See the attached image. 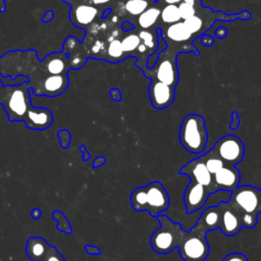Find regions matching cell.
Listing matches in <instances>:
<instances>
[{
    "instance_id": "obj_1",
    "label": "cell",
    "mask_w": 261,
    "mask_h": 261,
    "mask_svg": "<svg viewBox=\"0 0 261 261\" xmlns=\"http://www.w3.org/2000/svg\"><path fill=\"white\" fill-rule=\"evenodd\" d=\"M169 196L160 181H152L135 189L130 194V204L136 211H147L157 217L169 207Z\"/></svg>"
},
{
    "instance_id": "obj_2",
    "label": "cell",
    "mask_w": 261,
    "mask_h": 261,
    "mask_svg": "<svg viewBox=\"0 0 261 261\" xmlns=\"http://www.w3.org/2000/svg\"><path fill=\"white\" fill-rule=\"evenodd\" d=\"M31 86L29 82L16 86H3L0 88V104L4 107L8 120L24 121L28 111L32 108Z\"/></svg>"
},
{
    "instance_id": "obj_3",
    "label": "cell",
    "mask_w": 261,
    "mask_h": 261,
    "mask_svg": "<svg viewBox=\"0 0 261 261\" xmlns=\"http://www.w3.org/2000/svg\"><path fill=\"white\" fill-rule=\"evenodd\" d=\"M208 133L204 118L199 114H188L180 122L179 142L180 145L193 154H201L206 148Z\"/></svg>"
},
{
    "instance_id": "obj_4",
    "label": "cell",
    "mask_w": 261,
    "mask_h": 261,
    "mask_svg": "<svg viewBox=\"0 0 261 261\" xmlns=\"http://www.w3.org/2000/svg\"><path fill=\"white\" fill-rule=\"evenodd\" d=\"M208 229L198 220L190 231L182 229L177 245L180 257L185 261H204L209 254V245L206 241Z\"/></svg>"
},
{
    "instance_id": "obj_5",
    "label": "cell",
    "mask_w": 261,
    "mask_h": 261,
    "mask_svg": "<svg viewBox=\"0 0 261 261\" xmlns=\"http://www.w3.org/2000/svg\"><path fill=\"white\" fill-rule=\"evenodd\" d=\"M160 227L151 236L150 244L158 254H167L173 251L179 242L182 228L178 223L171 221L167 216H157Z\"/></svg>"
},
{
    "instance_id": "obj_6",
    "label": "cell",
    "mask_w": 261,
    "mask_h": 261,
    "mask_svg": "<svg viewBox=\"0 0 261 261\" xmlns=\"http://www.w3.org/2000/svg\"><path fill=\"white\" fill-rule=\"evenodd\" d=\"M210 152L219 157L225 165L234 166L240 163L245 156V146L243 141L233 135H227L220 138Z\"/></svg>"
},
{
    "instance_id": "obj_7",
    "label": "cell",
    "mask_w": 261,
    "mask_h": 261,
    "mask_svg": "<svg viewBox=\"0 0 261 261\" xmlns=\"http://www.w3.org/2000/svg\"><path fill=\"white\" fill-rule=\"evenodd\" d=\"M70 6L69 20L70 22L84 31H87L98 17L102 18L103 11L92 3L84 0H62Z\"/></svg>"
},
{
    "instance_id": "obj_8",
    "label": "cell",
    "mask_w": 261,
    "mask_h": 261,
    "mask_svg": "<svg viewBox=\"0 0 261 261\" xmlns=\"http://www.w3.org/2000/svg\"><path fill=\"white\" fill-rule=\"evenodd\" d=\"M241 212L258 215L260 211V193L253 186H239L234 189L229 200Z\"/></svg>"
},
{
    "instance_id": "obj_9",
    "label": "cell",
    "mask_w": 261,
    "mask_h": 261,
    "mask_svg": "<svg viewBox=\"0 0 261 261\" xmlns=\"http://www.w3.org/2000/svg\"><path fill=\"white\" fill-rule=\"evenodd\" d=\"M69 80L67 74H47L36 83L31 90L36 96L57 97L68 87Z\"/></svg>"
},
{
    "instance_id": "obj_10",
    "label": "cell",
    "mask_w": 261,
    "mask_h": 261,
    "mask_svg": "<svg viewBox=\"0 0 261 261\" xmlns=\"http://www.w3.org/2000/svg\"><path fill=\"white\" fill-rule=\"evenodd\" d=\"M179 174H187L192 181L204 186L209 194L214 193L213 189V175L207 169L202 155L190 162H188L179 170Z\"/></svg>"
},
{
    "instance_id": "obj_11",
    "label": "cell",
    "mask_w": 261,
    "mask_h": 261,
    "mask_svg": "<svg viewBox=\"0 0 261 261\" xmlns=\"http://www.w3.org/2000/svg\"><path fill=\"white\" fill-rule=\"evenodd\" d=\"M221 214L220 229L226 237L236 236L243 227L240 217V210L229 201H221L218 204Z\"/></svg>"
},
{
    "instance_id": "obj_12",
    "label": "cell",
    "mask_w": 261,
    "mask_h": 261,
    "mask_svg": "<svg viewBox=\"0 0 261 261\" xmlns=\"http://www.w3.org/2000/svg\"><path fill=\"white\" fill-rule=\"evenodd\" d=\"M209 195L208 190L204 186L191 180L184 192V203L187 213H194L203 208Z\"/></svg>"
},
{
    "instance_id": "obj_13",
    "label": "cell",
    "mask_w": 261,
    "mask_h": 261,
    "mask_svg": "<svg viewBox=\"0 0 261 261\" xmlns=\"http://www.w3.org/2000/svg\"><path fill=\"white\" fill-rule=\"evenodd\" d=\"M175 97V89L166 84L153 80L149 86V98L156 109L169 107Z\"/></svg>"
},
{
    "instance_id": "obj_14",
    "label": "cell",
    "mask_w": 261,
    "mask_h": 261,
    "mask_svg": "<svg viewBox=\"0 0 261 261\" xmlns=\"http://www.w3.org/2000/svg\"><path fill=\"white\" fill-rule=\"evenodd\" d=\"M241 175L237 167L224 165L216 173L213 174L214 193L218 191L232 192L240 186Z\"/></svg>"
},
{
    "instance_id": "obj_15",
    "label": "cell",
    "mask_w": 261,
    "mask_h": 261,
    "mask_svg": "<svg viewBox=\"0 0 261 261\" xmlns=\"http://www.w3.org/2000/svg\"><path fill=\"white\" fill-rule=\"evenodd\" d=\"M62 51L68 57L70 69H79L83 67L89 56L83 43L73 36H69L64 40Z\"/></svg>"
},
{
    "instance_id": "obj_16",
    "label": "cell",
    "mask_w": 261,
    "mask_h": 261,
    "mask_svg": "<svg viewBox=\"0 0 261 261\" xmlns=\"http://www.w3.org/2000/svg\"><path fill=\"white\" fill-rule=\"evenodd\" d=\"M53 122V114L51 110L45 107H34L28 111L24 123L27 127L35 130H44Z\"/></svg>"
},
{
    "instance_id": "obj_17",
    "label": "cell",
    "mask_w": 261,
    "mask_h": 261,
    "mask_svg": "<svg viewBox=\"0 0 261 261\" xmlns=\"http://www.w3.org/2000/svg\"><path fill=\"white\" fill-rule=\"evenodd\" d=\"M40 63L43 70L48 74H67L70 69L68 57L63 51L48 54Z\"/></svg>"
},
{
    "instance_id": "obj_18",
    "label": "cell",
    "mask_w": 261,
    "mask_h": 261,
    "mask_svg": "<svg viewBox=\"0 0 261 261\" xmlns=\"http://www.w3.org/2000/svg\"><path fill=\"white\" fill-rule=\"evenodd\" d=\"M155 77L156 81L175 88L178 81L176 66H174V63L169 59L160 61L155 71Z\"/></svg>"
},
{
    "instance_id": "obj_19",
    "label": "cell",
    "mask_w": 261,
    "mask_h": 261,
    "mask_svg": "<svg viewBox=\"0 0 261 261\" xmlns=\"http://www.w3.org/2000/svg\"><path fill=\"white\" fill-rule=\"evenodd\" d=\"M50 245L41 237H31L27 241L25 253L32 261H42Z\"/></svg>"
},
{
    "instance_id": "obj_20",
    "label": "cell",
    "mask_w": 261,
    "mask_h": 261,
    "mask_svg": "<svg viewBox=\"0 0 261 261\" xmlns=\"http://www.w3.org/2000/svg\"><path fill=\"white\" fill-rule=\"evenodd\" d=\"M220 220H221V214H220V209H219L218 205L211 206V207L205 209L199 218V221L208 230H214L216 228H219Z\"/></svg>"
},
{
    "instance_id": "obj_21",
    "label": "cell",
    "mask_w": 261,
    "mask_h": 261,
    "mask_svg": "<svg viewBox=\"0 0 261 261\" xmlns=\"http://www.w3.org/2000/svg\"><path fill=\"white\" fill-rule=\"evenodd\" d=\"M166 36L170 41L179 43L188 41L192 37V34L184 21H177L175 23H171L166 29Z\"/></svg>"
},
{
    "instance_id": "obj_22",
    "label": "cell",
    "mask_w": 261,
    "mask_h": 261,
    "mask_svg": "<svg viewBox=\"0 0 261 261\" xmlns=\"http://www.w3.org/2000/svg\"><path fill=\"white\" fill-rule=\"evenodd\" d=\"M160 16V10L157 7H148L144 12H142L138 17L139 25L147 30L155 24Z\"/></svg>"
},
{
    "instance_id": "obj_23",
    "label": "cell",
    "mask_w": 261,
    "mask_h": 261,
    "mask_svg": "<svg viewBox=\"0 0 261 261\" xmlns=\"http://www.w3.org/2000/svg\"><path fill=\"white\" fill-rule=\"evenodd\" d=\"M160 17L161 20L164 23H175L177 21H180V15L178 6L176 4H167L163 7V9L160 11Z\"/></svg>"
},
{
    "instance_id": "obj_24",
    "label": "cell",
    "mask_w": 261,
    "mask_h": 261,
    "mask_svg": "<svg viewBox=\"0 0 261 261\" xmlns=\"http://www.w3.org/2000/svg\"><path fill=\"white\" fill-rule=\"evenodd\" d=\"M203 160L205 162V165L207 167V169L209 170V172L213 175L214 173H216L220 168H222L225 163L217 156H215L214 154H212L210 151H208L207 153L202 155Z\"/></svg>"
},
{
    "instance_id": "obj_25",
    "label": "cell",
    "mask_w": 261,
    "mask_h": 261,
    "mask_svg": "<svg viewBox=\"0 0 261 261\" xmlns=\"http://www.w3.org/2000/svg\"><path fill=\"white\" fill-rule=\"evenodd\" d=\"M149 7V2L147 0H126L123 8L126 12L132 15L139 16Z\"/></svg>"
},
{
    "instance_id": "obj_26",
    "label": "cell",
    "mask_w": 261,
    "mask_h": 261,
    "mask_svg": "<svg viewBox=\"0 0 261 261\" xmlns=\"http://www.w3.org/2000/svg\"><path fill=\"white\" fill-rule=\"evenodd\" d=\"M107 50V55L112 58V59H121L123 56V49L121 46V42L120 40H118L117 38L113 39L112 41H110L108 43V46L106 48Z\"/></svg>"
},
{
    "instance_id": "obj_27",
    "label": "cell",
    "mask_w": 261,
    "mask_h": 261,
    "mask_svg": "<svg viewBox=\"0 0 261 261\" xmlns=\"http://www.w3.org/2000/svg\"><path fill=\"white\" fill-rule=\"evenodd\" d=\"M120 42L123 51L130 52L139 47V45L141 44V39L137 34H128L125 37H123V39L120 40Z\"/></svg>"
},
{
    "instance_id": "obj_28",
    "label": "cell",
    "mask_w": 261,
    "mask_h": 261,
    "mask_svg": "<svg viewBox=\"0 0 261 261\" xmlns=\"http://www.w3.org/2000/svg\"><path fill=\"white\" fill-rule=\"evenodd\" d=\"M139 37H140L141 41H143V44L148 49L152 50V53H155L156 45H157V41H156L155 37L148 31H141L139 33Z\"/></svg>"
},
{
    "instance_id": "obj_29",
    "label": "cell",
    "mask_w": 261,
    "mask_h": 261,
    "mask_svg": "<svg viewBox=\"0 0 261 261\" xmlns=\"http://www.w3.org/2000/svg\"><path fill=\"white\" fill-rule=\"evenodd\" d=\"M182 21L185 22L186 27L188 28V30L190 31V33L192 35L197 33V32H199L201 30L202 25H203L202 18L200 16H197L196 14L191 16V17H189V18H187V19H185V20H182Z\"/></svg>"
},
{
    "instance_id": "obj_30",
    "label": "cell",
    "mask_w": 261,
    "mask_h": 261,
    "mask_svg": "<svg viewBox=\"0 0 261 261\" xmlns=\"http://www.w3.org/2000/svg\"><path fill=\"white\" fill-rule=\"evenodd\" d=\"M240 217H241L242 225L244 227H247V228L255 227L257 222H258V217L255 214H250V213H246V212H241L240 211Z\"/></svg>"
},
{
    "instance_id": "obj_31",
    "label": "cell",
    "mask_w": 261,
    "mask_h": 261,
    "mask_svg": "<svg viewBox=\"0 0 261 261\" xmlns=\"http://www.w3.org/2000/svg\"><path fill=\"white\" fill-rule=\"evenodd\" d=\"M178 10H179V15L182 20L193 16L196 14V9L195 5L186 3V2H180L178 5Z\"/></svg>"
},
{
    "instance_id": "obj_32",
    "label": "cell",
    "mask_w": 261,
    "mask_h": 261,
    "mask_svg": "<svg viewBox=\"0 0 261 261\" xmlns=\"http://www.w3.org/2000/svg\"><path fill=\"white\" fill-rule=\"evenodd\" d=\"M42 261H66L65 258L58 252V250L53 247L50 246L44 256V258L42 259Z\"/></svg>"
},
{
    "instance_id": "obj_33",
    "label": "cell",
    "mask_w": 261,
    "mask_h": 261,
    "mask_svg": "<svg viewBox=\"0 0 261 261\" xmlns=\"http://www.w3.org/2000/svg\"><path fill=\"white\" fill-rule=\"evenodd\" d=\"M53 218L59 223L58 225H57V228L60 230V228H61V225H65L70 231H71V227H70V225H69V222L67 221V219H66V217L64 216V214L62 213V212H60V211H54L53 212Z\"/></svg>"
},
{
    "instance_id": "obj_34",
    "label": "cell",
    "mask_w": 261,
    "mask_h": 261,
    "mask_svg": "<svg viewBox=\"0 0 261 261\" xmlns=\"http://www.w3.org/2000/svg\"><path fill=\"white\" fill-rule=\"evenodd\" d=\"M221 261H249V260L246 257V255L239 252H233L226 255Z\"/></svg>"
},
{
    "instance_id": "obj_35",
    "label": "cell",
    "mask_w": 261,
    "mask_h": 261,
    "mask_svg": "<svg viewBox=\"0 0 261 261\" xmlns=\"http://www.w3.org/2000/svg\"><path fill=\"white\" fill-rule=\"evenodd\" d=\"M239 125H240L239 115H238L237 111H233L232 114H231V121H230V124H229V128L230 129H237Z\"/></svg>"
},
{
    "instance_id": "obj_36",
    "label": "cell",
    "mask_w": 261,
    "mask_h": 261,
    "mask_svg": "<svg viewBox=\"0 0 261 261\" xmlns=\"http://www.w3.org/2000/svg\"><path fill=\"white\" fill-rule=\"evenodd\" d=\"M58 137H59L61 146H62L63 148H67L68 145H69V142H70V135H69V133L67 132V133H66V136H64V137H62L60 134H58Z\"/></svg>"
},
{
    "instance_id": "obj_37",
    "label": "cell",
    "mask_w": 261,
    "mask_h": 261,
    "mask_svg": "<svg viewBox=\"0 0 261 261\" xmlns=\"http://www.w3.org/2000/svg\"><path fill=\"white\" fill-rule=\"evenodd\" d=\"M85 249L87 251L88 254L90 255H100L101 254V251L98 247H95V246H90V245H86L85 246Z\"/></svg>"
},
{
    "instance_id": "obj_38",
    "label": "cell",
    "mask_w": 261,
    "mask_h": 261,
    "mask_svg": "<svg viewBox=\"0 0 261 261\" xmlns=\"http://www.w3.org/2000/svg\"><path fill=\"white\" fill-rule=\"evenodd\" d=\"M110 96L115 101H120V99H121V94H120V91L118 89L110 90Z\"/></svg>"
},
{
    "instance_id": "obj_39",
    "label": "cell",
    "mask_w": 261,
    "mask_h": 261,
    "mask_svg": "<svg viewBox=\"0 0 261 261\" xmlns=\"http://www.w3.org/2000/svg\"><path fill=\"white\" fill-rule=\"evenodd\" d=\"M112 0H89L90 3H92L93 5L100 7V6H105L106 4L110 3Z\"/></svg>"
},
{
    "instance_id": "obj_40",
    "label": "cell",
    "mask_w": 261,
    "mask_h": 261,
    "mask_svg": "<svg viewBox=\"0 0 261 261\" xmlns=\"http://www.w3.org/2000/svg\"><path fill=\"white\" fill-rule=\"evenodd\" d=\"M226 34H227L226 30H225L224 28H222V27L218 28V29L215 31V36H216L217 38H219V39H222V38H224V37L226 36Z\"/></svg>"
},
{
    "instance_id": "obj_41",
    "label": "cell",
    "mask_w": 261,
    "mask_h": 261,
    "mask_svg": "<svg viewBox=\"0 0 261 261\" xmlns=\"http://www.w3.org/2000/svg\"><path fill=\"white\" fill-rule=\"evenodd\" d=\"M104 162H105V158H104V157H102V156L97 157V158L95 159V161L93 162V167H94V168H97V167L101 166L102 164H104Z\"/></svg>"
},
{
    "instance_id": "obj_42",
    "label": "cell",
    "mask_w": 261,
    "mask_h": 261,
    "mask_svg": "<svg viewBox=\"0 0 261 261\" xmlns=\"http://www.w3.org/2000/svg\"><path fill=\"white\" fill-rule=\"evenodd\" d=\"M202 43H203L205 46H210V45L213 44V39H212L211 37L205 35V36H203V38H202Z\"/></svg>"
},
{
    "instance_id": "obj_43",
    "label": "cell",
    "mask_w": 261,
    "mask_h": 261,
    "mask_svg": "<svg viewBox=\"0 0 261 261\" xmlns=\"http://www.w3.org/2000/svg\"><path fill=\"white\" fill-rule=\"evenodd\" d=\"M31 215H32V217L33 218H35V219H38L41 215H42V212L38 209V208H36V209H34V210H32V212H31Z\"/></svg>"
},
{
    "instance_id": "obj_44",
    "label": "cell",
    "mask_w": 261,
    "mask_h": 261,
    "mask_svg": "<svg viewBox=\"0 0 261 261\" xmlns=\"http://www.w3.org/2000/svg\"><path fill=\"white\" fill-rule=\"evenodd\" d=\"M80 150L84 153V158H83V160L84 161H87L89 158H90V154L87 152V150L85 149V146H81L80 147Z\"/></svg>"
},
{
    "instance_id": "obj_45",
    "label": "cell",
    "mask_w": 261,
    "mask_h": 261,
    "mask_svg": "<svg viewBox=\"0 0 261 261\" xmlns=\"http://www.w3.org/2000/svg\"><path fill=\"white\" fill-rule=\"evenodd\" d=\"M122 29H123V31H129V30L134 29V25L129 22H123L122 23Z\"/></svg>"
},
{
    "instance_id": "obj_46",
    "label": "cell",
    "mask_w": 261,
    "mask_h": 261,
    "mask_svg": "<svg viewBox=\"0 0 261 261\" xmlns=\"http://www.w3.org/2000/svg\"><path fill=\"white\" fill-rule=\"evenodd\" d=\"M6 10L5 0H0V12H4Z\"/></svg>"
},
{
    "instance_id": "obj_47",
    "label": "cell",
    "mask_w": 261,
    "mask_h": 261,
    "mask_svg": "<svg viewBox=\"0 0 261 261\" xmlns=\"http://www.w3.org/2000/svg\"><path fill=\"white\" fill-rule=\"evenodd\" d=\"M138 48H139V51H140L141 53H142V52L144 53V52H146V50H147V47H146L144 44H140Z\"/></svg>"
},
{
    "instance_id": "obj_48",
    "label": "cell",
    "mask_w": 261,
    "mask_h": 261,
    "mask_svg": "<svg viewBox=\"0 0 261 261\" xmlns=\"http://www.w3.org/2000/svg\"><path fill=\"white\" fill-rule=\"evenodd\" d=\"M167 4H177V3H180L181 0H164Z\"/></svg>"
},
{
    "instance_id": "obj_49",
    "label": "cell",
    "mask_w": 261,
    "mask_h": 261,
    "mask_svg": "<svg viewBox=\"0 0 261 261\" xmlns=\"http://www.w3.org/2000/svg\"><path fill=\"white\" fill-rule=\"evenodd\" d=\"M184 2H186V3H189V4H192V5H195V3H196V0H184Z\"/></svg>"
},
{
    "instance_id": "obj_50",
    "label": "cell",
    "mask_w": 261,
    "mask_h": 261,
    "mask_svg": "<svg viewBox=\"0 0 261 261\" xmlns=\"http://www.w3.org/2000/svg\"><path fill=\"white\" fill-rule=\"evenodd\" d=\"M259 193H260V211H261V188L259 190Z\"/></svg>"
},
{
    "instance_id": "obj_51",
    "label": "cell",
    "mask_w": 261,
    "mask_h": 261,
    "mask_svg": "<svg viewBox=\"0 0 261 261\" xmlns=\"http://www.w3.org/2000/svg\"><path fill=\"white\" fill-rule=\"evenodd\" d=\"M84 1H88L89 2V0H84Z\"/></svg>"
}]
</instances>
